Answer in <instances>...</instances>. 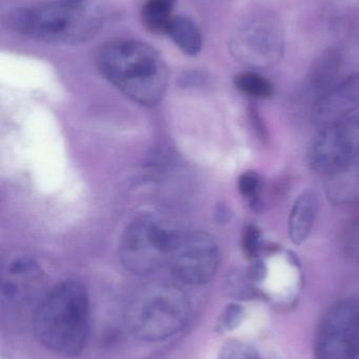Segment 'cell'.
<instances>
[{
    "label": "cell",
    "mask_w": 359,
    "mask_h": 359,
    "mask_svg": "<svg viewBox=\"0 0 359 359\" xmlns=\"http://www.w3.org/2000/svg\"><path fill=\"white\" fill-rule=\"evenodd\" d=\"M315 359H359V297L341 299L316 331Z\"/></svg>",
    "instance_id": "cell-7"
},
{
    "label": "cell",
    "mask_w": 359,
    "mask_h": 359,
    "mask_svg": "<svg viewBox=\"0 0 359 359\" xmlns=\"http://www.w3.org/2000/svg\"><path fill=\"white\" fill-rule=\"evenodd\" d=\"M249 276H250L251 278L255 280V282H261V280H263L266 276V267L263 262H256L254 266L251 268L250 271H249Z\"/></svg>",
    "instance_id": "cell-24"
},
{
    "label": "cell",
    "mask_w": 359,
    "mask_h": 359,
    "mask_svg": "<svg viewBox=\"0 0 359 359\" xmlns=\"http://www.w3.org/2000/svg\"><path fill=\"white\" fill-rule=\"evenodd\" d=\"M236 88L242 94L256 99H267L273 95V84L255 72H244L234 78Z\"/></svg>",
    "instance_id": "cell-17"
},
{
    "label": "cell",
    "mask_w": 359,
    "mask_h": 359,
    "mask_svg": "<svg viewBox=\"0 0 359 359\" xmlns=\"http://www.w3.org/2000/svg\"><path fill=\"white\" fill-rule=\"evenodd\" d=\"M218 359H261V356L256 349L249 344L230 339L221 347Z\"/></svg>",
    "instance_id": "cell-19"
},
{
    "label": "cell",
    "mask_w": 359,
    "mask_h": 359,
    "mask_svg": "<svg viewBox=\"0 0 359 359\" xmlns=\"http://www.w3.org/2000/svg\"><path fill=\"white\" fill-rule=\"evenodd\" d=\"M41 284L39 266L29 257H19L8 266L2 276V299L10 304L27 303L35 299Z\"/></svg>",
    "instance_id": "cell-11"
},
{
    "label": "cell",
    "mask_w": 359,
    "mask_h": 359,
    "mask_svg": "<svg viewBox=\"0 0 359 359\" xmlns=\"http://www.w3.org/2000/svg\"><path fill=\"white\" fill-rule=\"evenodd\" d=\"M167 35L189 56H195L202 50V36L200 29L196 23L188 17H174Z\"/></svg>",
    "instance_id": "cell-14"
},
{
    "label": "cell",
    "mask_w": 359,
    "mask_h": 359,
    "mask_svg": "<svg viewBox=\"0 0 359 359\" xmlns=\"http://www.w3.org/2000/svg\"><path fill=\"white\" fill-rule=\"evenodd\" d=\"M244 320V308L238 304H230L217 318L215 330L219 334L232 332L242 325Z\"/></svg>",
    "instance_id": "cell-18"
},
{
    "label": "cell",
    "mask_w": 359,
    "mask_h": 359,
    "mask_svg": "<svg viewBox=\"0 0 359 359\" xmlns=\"http://www.w3.org/2000/svg\"><path fill=\"white\" fill-rule=\"evenodd\" d=\"M320 130L308 151V163L314 172L328 176L359 157L358 116Z\"/></svg>",
    "instance_id": "cell-9"
},
{
    "label": "cell",
    "mask_w": 359,
    "mask_h": 359,
    "mask_svg": "<svg viewBox=\"0 0 359 359\" xmlns=\"http://www.w3.org/2000/svg\"><path fill=\"white\" fill-rule=\"evenodd\" d=\"M261 180L254 172H247L238 180V188L240 194L250 202L251 206L257 208L259 205V196L261 192Z\"/></svg>",
    "instance_id": "cell-20"
},
{
    "label": "cell",
    "mask_w": 359,
    "mask_h": 359,
    "mask_svg": "<svg viewBox=\"0 0 359 359\" xmlns=\"http://www.w3.org/2000/svg\"><path fill=\"white\" fill-rule=\"evenodd\" d=\"M341 246L346 257L359 263V217L348 224L344 229Z\"/></svg>",
    "instance_id": "cell-21"
},
{
    "label": "cell",
    "mask_w": 359,
    "mask_h": 359,
    "mask_svg": "<svg viewBox=\"0 0 359 359\" xmlns=\"http://www.w3.org/2000/svg\"><path fill=\"white\" fill-rule=\"evenodd\" d=\"M339 69V57L333 50L325 53L314 67L311 75V84L318 97L332 88Z\"/></svg>",
    "instance_id": "cell-16"
},
{
    "label": "cell",
    "mask_w": 359,
    "mask_h": 359,
    "mask_svg": "<svg viewBox=\"0 0 359 359\" xmlns=\"http://www.w3.org/2000/svg\"><path fill=\"white\" fill-rule=\"evenodd\" d=\"M327 178V196L331 202L346 205L359 200V157Z\"/></svg>",
    "instance_id": "cell-13"
},
{
    "label": "cell",
    "mask_w": 359,
    "mask_h": 359,
    "mask_svg": "<svg viewBox=\"0 0 359 359\" xmlns=\"http://www.w3.org/2000/svg\"><path fill=\"white\" fill-rule=\"evenodd\" d=\"M318 196L314 190L307 189L296 198L289 217V236L295 245L308 240L318 211Z\"/></svg>",
    "instance_id": "cell-12"
},
{
    "label": "cell",
    "mask_w": 359,
    "mask_h": 359,
    "mask_svg": "<svg viewBox=\"0 0 359 359\" xmlns=\"http://www.w3.org/2000/svg\"><path fill=\"white\" fill-rule=\"evenodd\" d=\"M33 332L44 347L63 356L81 353L90 331V299L81 283L67 280L53 288L33 316Z\"/></svg>",
    "instance_id": "cell-3"
},
{
    "label": "cell",
    "mask_w": 359,
    "mask_h": 359,
    "mask_svg": "<svg viewBox=\"0 0 359 359\" xmlns=\"http://www.w3.org/2000/svg\"><path fill=\"white\" fill-rule=\"evenodd\" d=\"M359 109V74L346 78L320 95L312 109V121L324 128L352 117Z\"/></svg>",
    "instance_id": "cell-10"
},
{
    "label": "cell",
    "mask_w": 359,
    "mask_h": 359,
    "mask_svg": "<svg viewBox=\"0 0 359 359\" xmlns=\"http://www.w3.org/2000/svg\"><path fill=\"white\" fill-rule=\"evenodd\" d=\"M190 318L187 294L170 283H158L135 295L126 307L124 324L136 339L157 343L181 332Z\"/></svg>",
    "instance_id": "cell-4"
},
{
    "label": "cell",
    "mask_w": 359,
    "mask_h": 359,
    "mask_svg": "<svg viewBox=\"0 0 359 359\" xmlns=\"http://www.w3.org/2000/svg\"><path fill=\"white\" fill-rule=\"evenodd\" d=\"M100 73L128 98L153 107L164 98L169 84L166 60L141 40L118 39L100 46L96 56Z\"/></svg>",
    "instance_id": "cell-1"
},
{
    "label": "cell",
    "mask_w": 359,
    "mask_h": 359,
    "mask_svg": "<svg viewBox=\"0 0 359 359\" xmlns=\"http://www.w3.org/2000/svg\"><path fill=\"white\" fill-rule=\"evenodd\" d=\"M261 230L254 225L246 226L242 233V249L248 257H256L261 249Z\"/></svg>",
    "instance_id": "cell-23"
},
{
    "label": "cell",
    "mask_w": 359,
    "mask_h": 359,
    "mask_svg": "<svg viewBox=\"0 0 359 359\" xmlns=\"http://www.w3.org/2000/svg\"><path fill=\"white\" fill-rule=\"evenodd\" d=\"M252 280L249 273L233 274L229 282V292L231 297L237 299H247L254 297L255 290L251 284Z\"/></svg>",
    "instance_id": "cell-22"
},
{
    "label": "cell",
    "mask_w": 359,
    "mask_h": 359,
    "mask_svg": "<svg viewBox=\"0 0 359 359\" xmlns=\"http://www.w3.org/2000/svg\"><path fill=\"white\" fill-rule=\"evenodd\" d=\"M218 245L210 234L202 231L179 233L168 265L173 276L188 285L207 284L218 269Z\"/></svg>",
    "instance_id": "cell-8"
},
{
    "label": "cell",
    "mask_w": 359,
    "mask_h": 359,
    "mask_svg": "<svg viewBox=\"0 0 359 359\" xmlns=\"http://www.w3.org/2000/svg\"><path fill=\"white\" fill-rule=\"evenodd\" d=\"M176 0H147L141 10L143 27L154 34H167L173 18Z\"/></svg>",
    "instance_id": "cell-15"
},
{
    "label": "cell",
    "mask_w": 359,
    "mask_h": 359,
    "mask_svg": "<svg viewBox=\"0 0 359 359\" xmlns=\"http://www.w3.org/2000/svg\"><path fill=\"white\" fill-rule=\"evenodd\" d=\"M178 232L152 215L135 219L124 230L119 255L126 269L137 276H149L169 263Z\"/></svg>",
    "instance_id": "cell-5"
},
{
    "label": "cell",
    "mask_w": 359,
    "mask_h": 359,
    "mask_svg": "<svg viewBox=\"0 0 359 359\" xmlns=\"http://www.w3.org/2000/svg\"><path fill=\"white\" fill-rule=\"evenodd\" d=\"M282 23L272 13L261 12L247 18L231 40L234 56L253 69H266L280 62L285 52Z\"/></svg>",
    "instance_id": "cell-6"
},
{
    "label": "cell",
    "mask_w": 359,
    "mask_h": 359,
    "mask_svg": "<svg viewBox=\"0 0 359 359\" xmlns=\"http://www.w3.org/2000/svg\"><path fill=\"white\" fill-rule=\"evenodd\" d=\"M98 0H51L15 11L10 23L15 31L53 46H77L94 38L105 23Z\"/></svg>",
    "instance_id": "cell-2"
}]
</instances>
